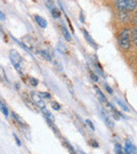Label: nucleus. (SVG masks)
Instances as JSON below:
<instances>
[{"mask_svg":"<svg viewBox=\"0 0 137 154\" xmlns=\"http://www.w3.org/2000/svg\"><path fill=\"white\" fill-rule=\"evenodd\" d=\"M34 18H35V21L37 22V24H38L41 29H45V27L47 26V20H45L44 18H42L41 16H39V15H35Z\"/></svg>","mask_w":137,"mask_h":154,"instance_id":"8","label":"nucleus"},{"mask_svg":"<svg viewBox=\"0 0 137 154\" xmlns=\"http://www.w3.org/2000/svg\"><path fill=\"white\" fill-rule=\"evenodd\" d=\"M39 94L42 97H45V99H51V94L49 92H39Z\"/></svg>","mask_w":137,"mask_h":154,"instance_id":"26","label":"nucleus"},{"mask_svg":"<svg viewBox=\"0 0 137 154\" xmlns=\"http://www.w3.org/2000/svg\"><path fill=\"white\" fill-rule=\"evenodd\" d=\"M50 11H51V13H52V15H53L54 18H59L60 17V12L58 11V8H56V6H53Z\"/></svg>","mask_w":137,"mask_h":154,"instance_id":"16","label":"nucleus"},{"mask_svg":"<svg viewBox=\"0 0 137 154\" xmlns=\"http://www.w3.org/2000/svg\"><path fill=\"white\" fill-rule=\"evenodd\" d=\"M94 87H95V89H96V92H97V94H98V97H99V99H100V101L101 102H104V103H106V102H108V100H106V95L103 94V91H101V90L99 89V88L97 87L96 85H95Z\"/></svg>","mask_w":137,"mask_h":154,"instance_id":"12","label":"nucleus"},{"mask_svg":"<svg viewBox=\"0 0 137 154\" xmlns=\"http://www.w3.org/2000/svg\"><path fill=\"white\" fill-rule=\"evenodd\" d=\"M126 153H137V149L136 147L132 144L130 140H126V144H125V148H123Z\"/></svg>","mask_w":137,"mask_h":154,"instance_id":"6","label":"nucleus"},{"mask_svg":"<svg viewBox=\"0 0 137 154\" xmlns=\"http://www.w3.org/2000/svg\"><path fill=\"white\" fill-rule=\"evenodd\" d=\"M13 136H14V138H15V140H16V143H17V145H18V146H21V143H20V140H19L18 138V136L16 135V134H13Z\"/></svg>","mask_w":137,"mask_h":154,"instance_id":"29","label":"nucleus"},{"mask_svg":"<svg viewBox=\"0 0 137 154\" xmlns=\"http://www.w3.org/2000/svg\"><path fill=\"white\" fill-rule=\"evenodd\" d=\"M30 97H31V101L33 102L37 107L40 108V110L43 109V108H45V103H44V101L42 100V97L39 94V92L32 91L31 94H30Z\"/></svg>","mask_w":137,"mask_h":154,"instance_id":"4","label":"nucleus"},{"mask_svg":"<svg viewBox=\"0 0 137 154\" xmlns=\"http://www.w3.org/2000/svg\"><path fill=\"white\" fill-rule=\"evenodd\" d=\"M0 14H1V21H4L5 20V15L3 14V12H1Z\"/></svg>","mask_w":137,"mask_h":154,"instance_id":"30","label":"nucleus"},{"mask_svg":"<svg viewBox=\"0 0 137 154\" xmlns=\"http://www.w3.org/2000/svg\"><path fill=\"white\" fill-rule=\"evenodd\" d=\"M115 101H116V103L118 104V105H119V107H120L121 109L123 110V111H126V112H129V111H130V110H129V108H128V106L126 105V104L123 103V102H121L120 100H119V99H117V97H115Z\"/></svg>","mask_w":137,"mask_h":154,"instance_id":"13","label":"nucleus"},{"mask_svg":"<svg viewBox=\"0 0 137 154\" xmlns=\"http://www.w3.org/2000/svg\"><path fill=\"white\" fill-rule=\"evenodd\" d=\"M113 5L118 13L131 14L137 10V0H114Z\"/></svg>","mask_w":137,"mask_h":154,"instance_id":"1","label":"nucleus"},{"mask_svg":"<svg viewBox=\"0 0 137 154\" xmlns=\"http://www.w3.org/2000/svg\"><path fill=\"white\" fill-rule=\"evenodd\" d=\"M82 34H83V36H84V38H86V42L89 43V44L91 45L92 47H94L95 49H97L98 48V44H97L96 42L94 41V39L91 37V35L89 34L88 31L86 29H82Z\"/></svg>","mask_w":137,"mask_h":154,"instance_id":"5","label":"nucleus"},{"mask_svg":"<svg viewBox=\"0 0 137 154\" xmlns=\"http://www.w3.org/2000/svg\"><path fill=\"white\" fill-rule=\"evenodd\" d=\"M12 116L15 119V120L17 121V123H18L19 125H21V126H25V127H27V124H25L24 122H23V120L20 118V116H18V114L16 113V112H14V111H13V112H12Z\"/></svg>","mask_w":137,"mask_h":154,"instance_id":"11","label":"nucleus"},{"mask_svg":"<svg viewBox=\"0 0 137 154\" xmlns=\"http://www.w3.org/2000/svg\"><path fill=\"white\" fill-rule=\"evenodd\" d=\"M52 107H53L54 110H60L61 106H60L59 104L57 103V102H52Z\"/></svg>","mask_w":137,"mask_h":154,"instance_id":"24","label":"nucleus"},{"mask_svg":"<svg viewBox=\"0 0 137 154\" xmlns=\"http://www.w3.org/2000/svg\"><path fill=\"white\" fill-rule=\"evenodd\" d=\"M10 60L12 62V64L14 65L15 69L20 73V75H22V71H21V57L17 51H10Z\"/></svg>","mask_w":137,"mask_h":154,"instance_id":"3","label":"nucleus"},{"mask_svg":"<svg viewBox=\"0 0 137 154\" xmlns=\"http://www.w3.org/2000/svg\"><path fill=\"white\" fill-rule=\"evenodd\" d=\"M14 40H15V42H16V43H18V44H19V45H20V46H21V47H22V48H23V49H24V51H30V49H29V48H28V47H27V46H25V45H24V44H23V43H22V42H20V41L16 40V39H14Z\"/></svg>","mask_w":137,"mask_h":154,"instance_id":"25","label":"nucleus"},{"mask_svg":"<svg viewBox=\"0 0 137 154\" xmlns=\"http://www.w3.org/2000/svg\"><path fill=\"white\" fill-rule=\"evenodd\" d=\"M86 125H89V126H90V128H91V129H92V130H95L94 125H93V123L91 122L90 120H86Z\"/></svg>","mask_w":137,"mask_h":154,"instance_id":"28","label":"nucleus"},{"mask_svg":"<svg viewBox=\"0 0 137 154\" xmlns=\"http://www.w3.org/2000/svg\"><path fill=\"white\" fill-rule=\"evenodd\" d=\"M100 114H101V116H103V120L104 121L106 125H108L109 128H111V129H112V128H114V122L111 120L110 116H109L108 114L103 111V110H100Z\"/></svg>","mask_w":137,"mask_h":154,"instance_id":"7","label":"nucleus"},{"mask_svg":"<svg viewBox=\"0 0 137 154\" xmlns=\"http://www.w3.org/2000/svg\"><path fill=\"white\" fill-rule=\"evenodd\" d=\"M62 144H64V146H66L67 148L69 149V151H70V152H74V149H73V147H72L71 145L69 144V142H68V140H64H64H62Z\"/></svg>","mask_w":137,"mask_h":154,"instance_id":"20","label":"nucleus"},{"mask_svg":"<svg viewBox=\"0 0 137 154\" xmlns=\"http://www.w3.org/2000/svg\"><path fill=\"white\" fill-rule=\"evenodd\" d=\"M104 88H106V91H108L109 93H110V94H112V93H113V89L110 87V86H109V84H106V83L104 84Z\"/></svg>","mask_w":137,"mask_h":154,"instance_id":"27","label":"nucleus"},{"mask_svg":"<svg viewBox=\"0 0 137 154\" xmlns=\"http://www.w3.org/2000/svg\"><path fill=\"white\" fill-rule=\"evenodd\" d=\"M117 45L122 51H129L132 46L131 29H122L117 35Z\"/></svg>","mask_w":137,"mask_h":154,"instance_id":"2","label":"nucleus"},{"mask_svg":"<svg viewBox=\"0 0 137 154\" xmlns=\"http://www.w3.org/2000/svg\"><path fill=\"white\" fill-rule=\"evenodd\" d=\"M1 111H2V113L4 114V116H8V108H6V106L4 105V104L2 103V102H1Z\"/></svg>","mask_w":137,"mask_h":154,"instance_id":"21","label":"nucleus"},{"mask_svg":"<svg viewBox=\"0 0 137 154\" xmlns=\"http://www.w3.org/2000/svg\"><path fill=\"white\" fill-rule=\"evenodd\" d=\"M40 55L42 56L43 58H44L45 60H47V61H51V56L49 55V53L47 51H40Z\"/></svg>","mask_w":137,"mask_h":154,"instance_id":"18","label":"nucleus"},{"mask_svg":"<svg viewBox=\"0 0 137 154\" xmlns=\"http://www.w3.org/2000/svg\"><path fill=\"white\" fill-rule=\"evenodd\" d=\"M131 23L134 25V26H137V10L133 13V15H132V17H131Z\"/></svg>","mask_w":137,"mask_h":154,"instance_id":"17","label":"nucleus"},{"mask_svg":"<svg viewBox=\"0 0 137 154\" xmlns=\"http://www.w3.org/2000/svg\"><path fill=\"white\" fill-rule=\"evenodd\" d=\"M61 32H62V35H64V39H66L68 42H71L72 41L71 35H70V32H68V29H67V27L64 26V25H61Z\"/></svg>","mask_w":137,"mask_h":154,"instance_id":"10","label":"nucleus"},{"mask_svg":"<svg viewBox=\"0 0 137 154\" xmlns=\"http://www.w3.org/2000/svg\"><path fill=\"white\" fill-rule=\"evenodd\" d=\"M114 152L117 154H122L125 151H123V149H122V146H120L118 143H116V144L114 145Z\"/></svg>","mask_w":137,"mask_h":154,"instance_id":"14","label":"nucleus"},{"mask_svg":"<svg viewBox=\"0 0 137 154\" xmlns=\"http://www.w3.org/2000/svg\"><path fill=\"white\" fill-rule=\"evenodd\" d=\"M89 145H91L93 148H98V147H99V144L96 142V140H89Z\"/></svg>","mask_w":137,"mask_h":154,"instance_id":"23","label":"nucleus"},{"mask_svg":"<svg viewBox=\"0 0 137 154\" xmlns=\"http://www.w3.org/2000/svg\"><path fill=\"white\" fill-rule=\"evenodd\" d=\"M29 82H30V84H31L32 86H37V85H38V83H39L38 80H37L36 78H33V77L29 78Z\"/></svg>","mask_w":137,"mask_h":154,"instance_id":"19","label":"nucleus"},{"mask_svg":"<svg viewBox=\"0 0 137 154\" xmlns=\"http://www.w3.org/2000/svg\"><path fill=\"white\" fill-rule=\"evenodd\" d=\"M131 40L132 44L134 45V47L137 48V26H134L131 29Z\"/></svg>","mask_w":137,"mask_h":154,"instance_id":"9","label":"nucleus"},{"mask_svg":"<svg viewBox=\"0 0 137 154\" xmlns=\"http://www.w3.org/2000/svg\"><path fill=\"white\" fill-rule=\"evenodd\" d=\"M41 111H42V113H43V116H44V118H47V119H50V120L54 121L53 114H52L51 112L49 111V110H47L45 108H43V109H41Z\"/></svg>","mask_w":137,"mask_h":154,"instance_id":"15","label":"nucleus"},{"mask_svg":"<svg viewBox=\"0 0 137 154\" xmlns=\"http://www.w3.org/2000/svg\"><path fill=\"white\" fill-rule=\"evenodd\" d=\"M89 72H90V77H91V79L93 80L94 82H97L98 81V77H97V75L95 72H93L92 70H89Z\"/></svg>","mask_w":137,"mask_h":154,"instance_id":"22","label":"nucleus"}]
</instances>
